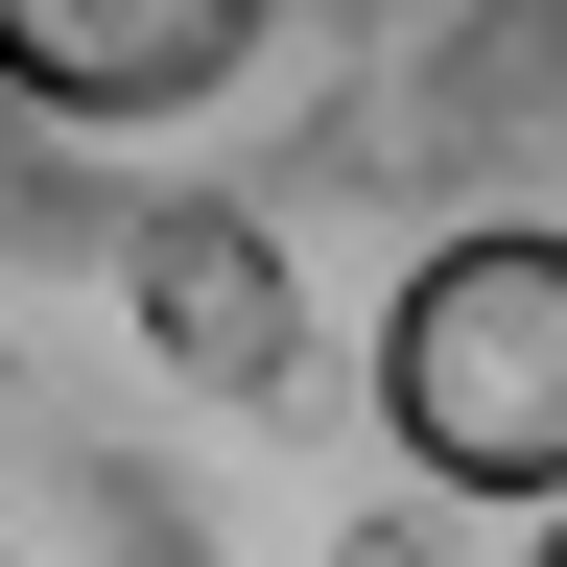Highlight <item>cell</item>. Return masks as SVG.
Listing matches in <instances>:
<instances>
[{"label": "cell", "instance_id": "cell-4", "mask_svg": "<svg viewBox=\"0 0 567 567\" xmlns=\"http://www.w3.org/2000/svg\"><path fill=\"white\" fill-rule=\"evenodd\" d=\"M520 567H567V520H544V544H520Z\"/></svg>", "mask_w": 567, "mask_h": 567}, {"label": "cell", "instance_id": "cell-2", "mask_svg": "<svg viewBox=\"0 0 567 567\" xmlns=\"http://www.w3.org/2000/svg\"><path fill=\"white\" fill-rule=\"evenodd\" d=\"M284 0H0V118H48V142H166L213 118L260 71Z\"/></svg>", "mask_w": 567, "mask_h": 567}, {"label": "cell", "instance_id": "cell-1", "mask_svg": "<svg viewBox=\"0 0 567 567\" xmlns=\"http://www.w3.org/2000/svg\"><path fill=\"white\" fill-rule=\"evenodd\" d=\"M379 450L450 520H567V213H473L379 284Z\"/></svg>", "mask_w": 567, "mask_h": 567}, {"label": "cell", "instance_id": "cell-3", "mask_svg": "<svg viewBox=\"0 0 567 567\" xmlns=\"http://www.w3.org/2000/svg\"><path fill=\"white\" fill-rule=\"evenodd\" d=\"M118 331L166 354L189 402H284V379H308V284H284V237L237 189H142L118 213Z\"/></svg>", "mask_w": 567, "mask_h": 567}]
</instances>
